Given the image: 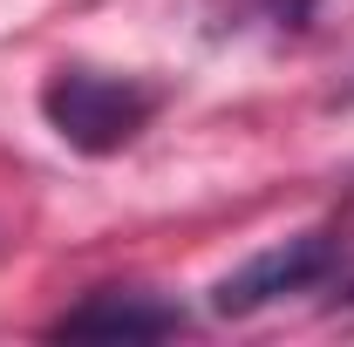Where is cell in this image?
<instances>
[{
    "label": "cell",
    "instance_id": "cell-1",
    "mask_svg": "<svg viewBox=\"0 0 354 347\" xmlns=\"http://www.w3.org/2000/svg\"><path fill=\"white\" fill-rule=\"evenodd\" d=\"M41 116H48V130L62 136L68 150H82V157H116V150H130L136 136L150 130L157 88L130 82V75L62 68V75H48V88H41Z\"/></svg>",
    "mask_w": 354,
    "mask_h": 347
},
{
    "label": "cell",
    "instance_id": "cell-2",
    "mask_svg": "<svg viewBox=\"0 0 354 347\" xmlns=\"http://www.w3.org/2000/svg\"><path fill=\"white\" fill-rule=\"evenodd\" d=\"M334 272H341V238L334 232H300V238H279V245L252 252L245 265H232L218 286H212V313L245 320V313L286 300V293H313Z\"/></svg>",
    "mask_w": 354,
    "mask_h": 347
},
{
    "label": "cell",
    "instance_id": "cell-3",
    "mask_svg": "<svg viewBox=\"0 0 354 347\" xmlns=\"http://www.w3.org/2000/svg\"><path fill=\"white\" fill-rule=\"evenodd\" d=\"M55 341H171L184 334V306L157 300L143 286H95L88 300L48 320Z\"/></svg>",
    "mask_w": 354,
    "mask_h": 347
},
{
    "label": "cell",
    "instance_id": "cell-4",
    "mask_svg": "<svg viewBox=\"0 0 354 347\" xmlns=\"http://www.w3.org/2000/svg\"><path fill=\"white\" fill-rule=\"evenodd\" d=\"M266 7H272L279 21H307V14H313V0H266Z\"/></svg>",
    "mask_w": 354,
    "mask_h": 347
}]
</instances>
